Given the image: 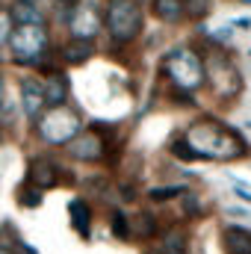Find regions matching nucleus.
Returning a JSON list of instances; mask_svg holds the SVG:
<instances>
[{
    "label": "nucleus",
    "mask_w": 251,
    "mask_h": 254,
    "mask_svg": "<svg viewBox=\"0 0 251 254\" xmlns=\"http://www.w3.org/2000/svg\"><path fill=\"white\" fill-rule=\"evenodd\" d=\"M163 74L178 86V92H195L204 80H207V71L201 57L192 51V48H172L163 60Z\"/></svg>",
    "instance_id": "obj_2"
},
{
    "label": "nucleus",
    "mask_w": 251,
    "mask_h": 254,
    "mask_svg": "<svg viewBox=\"0 0 251 254\" xmlns=\"http://www.w3.org/2000/svg\"><path fill=\"white\" fill-rule=\"evenodd\" d=\"M246 127H249V130H251V122H249V125H246Z\"/></svg>",
    "instance_id": "obj_28"
},
{
    "label": "nucleus",
    "mask_w": 251,
    "mask_h": 254,
    "mask_svg": "<svg viewBox=\"0 0 251 254\" xmlns=\"http://www.w3.org/2000/svg\"><path fill=\"white\" fill-rule=\"evenodd\" d=\"M154 234H157V222H154V216H151V213H142V216H139V237L151 240Z\"/></svg>",
    "instance_id": "obj_20"
},
{
    "label": "nucleus",
    "mask_w": 251,
    "mask_h": 254,
    "mask_svg": "<svg viewBox=\"0 0 251 254\" xmlns=\"http://www.w3.org/2000/svg\"><path fill=\"white\" fill-rule=\"evenodd\" d=\"M187 142L198 151L201 160H237L246 154V145L240 142V133L225 127L222 122L204 119L195 122L187 133Z\"/></svg>",
    "instance_id": "obj_1"
},
{
    "label": "nucleus",
    "mask_w": 251,
    "mask_h": 254,
    "mask_svg": "<svg viewBox=\"0 0 251 254\" xmlns=\"http://www.w3.org/2000/svg\"><path fill=\"white\" fill-rule=\"evenodd\" d=\"M104 27V18L98 12V3L95 0H80L74 6V15H71V39H83V42H95V36L101 33Z\"/></svg>",
    "instance_id": "obj_6"
},
{
    "label": "nucleus",
    "mask_w": 251,
    "mask_h": 254,
    "mask_svg": "<svg viewBox=\"0 0 251 254\" xmlns=\"http://www.w3.org/2000/svg\"><path fill=\"white\" fill-rule=\"evenodd\" d=\"M9 15H12L15 24H45V12L36 3H30V0H15Z\"/></svg>",
    "instance_id": "obj_14"
},
{
    "label": "nucleus",
    "mask_w": 251,
    "mask_h": 254,
    "mask_svg": "<svg viewBox=\"0 0 251 254\" xmlns=\"http://www.w3.org/2000/svg\"><path fill=\"white\" fill-rule=\"evenodd\" d=\"M0 142H3V136H0Z\"/></svg>",
    "instance_id": "obj_29"
},
{
    "label": "nucleus",
    "mask_w": 251,
    "mask_h": 254,
    "mask_svg": "<svg viewBox=\"0 0 251 254\" xmlns=\"http://www.w3.org/2000/svg\"><path fill=\"white\" fill-rule=\"evenodd\" d=\"M65 148L77 163H98L104 157V139L98 133H77Z\"/></svg>",
    "instance_id": "obj_8"
},
{
    "label": "nucleus",
    "mask_w": 251,
    "mask_h": 254,
    "mask_svg": "<svg viewBox=\"0 0 251 254\" xmlns=\"http://www.w3.org/2000/svg\"><path fill=\"white\" fill-rule=\"evenodd\" d=\"M172 154H175V157H181V160H201V157H198V151L189 145L187 139H175V142H172Z\"/></svg>",
    "instance_id": "obj_18"
},
{
    "label": "nucleus",
    "mask_w": 251,
    "mask_h": 254,
    "mask_svg": "<svg viewBox=\"0 0 251 254\" xmlns=\"http://www.w3.org/2000/svg\"><path fill=\"white\" fill-rule=\"evenodd\" d=\"M42 83H45V98H48V107H63L65 98H68V89H71L68 77H65L63 71H54V74H48V80H42Z\"/></svg>",
    "instance_id": "obj_12"
},
{
    "label": "nucleus",
    "mask_w": 251,
    "mask_h": 254,
    "mask_svg": "<svg viewBox=\"0 0 251 254\" xmlns=\"http://www.w3.org/2000/svg\"><path fill=\"white\" fill-rule=\"evenodd\" d=\"M12 30H15V21H12V15L0 9V45H9V36H12Z\"/></svg>",
    "instance_id": "obj_21"
},
{
    "label": "nucleus",
    "mask_w": 251,
    "mask_h": 254,
    "mask_svg": "<svg viewBox=\"0 0 251 254\" xmlns=\"http://www.w3.org/2000/svg\"><path fill=\"white\" fill-rule=\"evenodd\" d=\"M231 213L234 216H251V210H246V207H231Z\"/></svg>",
    "instance_id": "obj_25"
},
{
    "label": "nucleus",
    "mask_w": 251,
    "mask_h": 254,
    "mask_svg": "<svg viewBox=\"0 0 251 254\" xmlns=\"http://www.w3.org/2000/svg\"><path fill=\"white\" fill-rule=\"evenodd\" d=\"M21 89V107H24V116L36 125L42 119V113L48 110V98H45V83L39 77H21L18 83Z\"/></svg>",
    "instance_id": "obj_7"
},
{
    "label": "nucleus",
    "mask_w": 251,
    "mask_h": 254,
    "mask_svg": "<svg viewBox=\"0 0 251 254\" xmlns=\"http://www.w3.org/2000/svg\"><path fill=\"white\" fill-rule=\"evenodd\" d=\"M6 104V83H3V77H0V107Z\"/></svg>",
    "instance_id": "obj_26"
},
{
    "label": "nucleus",
    "mask_w": 251,
    "mask_h": 254,
    "mask_svg": "<svg viewBox=\"0 0 251 254\" xmlns=\"http://www.w3.org/2000/svg\"><path fill=\"white\" fill-rule=\"evenodd\" d=\"M27 181H30V187H33V190L45 192V190H51V187H57V181H60V172H57L54 160L36 157V160L30 163V175H27Z\"/></svg>",
    "instance_id": "obj_9"
},
{
    "label": "nucleus",
    "mask_w": 251,
    "mask_h": 254,
    "mask_svg": "<svg viewBox=\"0 0 251 254\" xmlns=\"http://www.w3.org/2000/svg\"><path fill=\"white\" fill-rule=\"evenodd\" d=\"M0 254H12V252H9V249H3V246H0Z\"/></svg>",
    "instance_id": "obj_27"
},
{
    "label": "nucleus",
    "mask_w": 251,
    "mask_h": 254,
    "mask_svg": "<svg viewBox=\"0 0 251 254\" xmlns=\"http://www.w3.org/2000/svg\"><path fill=\"white\" fill-rule=\"evenodd\" d=\"M36 133H39V139L42 142H48V145H68L77 133H83V122H80V116L74 113V110H68V107H48L45 113H42V119L36 122Z\"/></svg>",
    "instance_id": "obj_5"
},
{
    "label": "nucleus",
    "mask_w": 251,
    "mask_h": 254,
    "mask_svg": "<svg viewBox=\"0 0 251 254\" xmlns=\"http://www.w3.org/2000/svg\"><path fill=\"white\" fill-rule=\"evenodd\" d=\"M154 12H157V18L160 21H169V24H175V21H181L184 18V0H154Z\"/></svg>",
    "instance_id": "obj_15"
},
{
    "label": "nucleus",
    "mask_w": 251,
    "mask_h": 254,
    "mask_svg": "<svg viewBox=\"0 0 251 254\" xmlns=\"http://www.w3.org/2000/svg\"><path fill=\"white\" fill-rule=\"evenodd\" d=\"M187 187H166V190H148V198L151 201H169V198H175V195H184Z\"/></svg>",
    "instance_id": "obj_19"
},
{
    "label": "nucleus",
    "mask_w": 251,
    "mask_h": 254,
    "mask_svg": "<svg viewBox=\"0 0 251 254\" xmlns=\"http://www.w3.org/2000/svg\"><path fill=\"white\" fill-rule=\"evenodd\" d=\"M60 54H63V60L68 65H83L95 57V45L92 42H83V39H68Z\"/></svg>",
    "instance_id": "obj_13"
},
{
    "label": "nucleus",
    "mask_w": 251,
    "mask_h": 254,
    "mask_svg": "<svg viewBox=\"0 0 251 254\" xmlns=\"http://www.w3.org/2000/svg\"><path fill=\"white\" fill-rule=\"evenodd\" d=\"M145 15H142V3L139 0H110L107 15H104V27L113 39V45H127L142 33Z\"/></svg>",
    "instance_id": "obj_3"
},
{
    "label": "nucleus",
    "mask_w": 251,
    "mask_h": 254,
    "mask_svg": "<svg viewBox=\"0 0 251 254\" xmlns=\"http://www.w3.org/2000/svg\"><path fill=\"white\" fill-rule=\"evenodd\" d=\"M68 219H71V228H74L83 240H89V231H92V207H89L83 198H74V201L68 204Z\"/></svg>",
    "instance_id": "obj_11"
},
{
    "label": "nucleus",
    "mask_w": 251,
    "mask_h": 254,
    "mask_svg": "<svg viewBox=\"0 0 251 254\" xmlns=\"http://www.w3.org/2000/svg\"><path fill=\"white\" fill-rule=\"evenodd\" d=\"M234 192H237L243 201H249V204H251V192L246 190V184H243V181H234Z\"/></svg>",
    "instance_id": "obj_24"
},
{
    "label": "nucleus",
    "mask_w": 251,
    "mask_h": 254,
    "mask_svg": "<svg viewBox=\"0 0 251 254\" xmlns=\"http://www.w3.org/2000/svg\"><path fill=\"white\" fill-rule=\"evenodd\" d=\"M113 237H119V240H130V225H127L125 210H116V213H113Z\"/></svg>",
    "instance_id": "obj_17"
},
{
    "label": "nucleus",
    "mask_w": 251,
    "mask_h": 254,
    "mask_svg": "<svg viewBox=\"0 0 251 254\" xmlns=\"http://www.w3.org/2000/svg\"><path fill=\"white\" fill-rule=\"evenodd\" d=\"M160 254H187V234L184 231H169L160 243Z\"/></svg>",
    "instance_id": "obj_16"
},
{
    "label": "nucleus",
    "mask_w": 251,
    "mask_h": 254,
    "mask_svg": "<svg viewBox=\"0 0 251 254\" xmlns=\"http://www.w3.org/2000/svg\"><path fill=\"white\" fill-rule=\"evenodd\" d=\"M184 9H187L189 15H195V18H201L207 9H210V0H189V3H184Z\"/></svg>",
    "instance_id": "obj_23"
},
{
    "label": "nucleus",
    "mask_w": 251,
    "mask_h": 254,
    "mask_svg": "<svg viewBox=\"0 0 251 254\" xmlns=\"http://www.w3.org/2000/svg\"><path fill=\"white\" fill-rule=\"evenodd\" d=\"M18 201H21L24 207H39V204H42V192L30 187V190H24L21 195H18Z\"/></svg>",
    "instance_id": "obj_22"
},
{
    "label": "nucleus",
    "mask_w": 251,
    "mask_h": 254,
    "mask_svg": "<svg viewBox=\"0 0 251 254\" xmlns=\"http://www.w3.org/2000/svg\"><path fill=\"white\" fill-rule=\"evenodd\" d=\"M222 246L228 254H251V231L240 225H228L222 234Z\"/></svg>",
    "instance_id": "obj_10"
},
{
    "label": "nucleus",
    "mask_w": 251,
    "mask_h": 254,
    "mask_svg": "<svg viewBox=\"0 0 251 254\" xmlns=\"http://www.w3.org/2000/svg\"><path fill=\"white\" fill-rule=\"evenodd\" d=\"M51 36L45 24H15L9 36V51L18 65H39L48 57Z\"/></svg>",
    "instance_id": "obj_4"
}]
</instances>
